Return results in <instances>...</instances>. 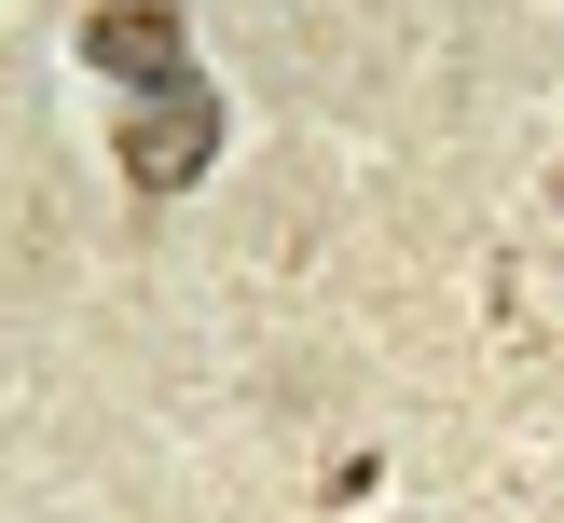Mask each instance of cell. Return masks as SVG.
Wrapping results in <instances>:
<instances>
[{"instance_id":"1","label":"cell","mask_w":564,"mask_h":523,"mask_svg":"<svg viewBox=\"0 0 564 523\" xmlns=\"http://www.w3.org/2000/svg\"><path fill=\"white\" fill-rule=\"evenodd\" d=\"M83 55H97L110 83H138V97H180V83H207V69H193V42H180V14H165V0H110V14L83 28Z\"/></svg>"},{"instance_id":"2","label":"cell","mask_w":564,"mask_h":523,"mask_svg":"<svg viewBox=\"0 0 564 523\" xmlns=\"http://www.w3.org/2000/svg\"><path fill=\"white\" fill-rule=\"evenodd\" d=\"M207 152H220V97H207V83H180V97H152V110L124 124V179H138V193L207 179Z\"/></svg>"}]
</instances>
